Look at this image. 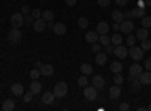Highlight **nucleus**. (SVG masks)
<instances>
[{"mask_svg":"<svg viewBox=\"0 0 151 111\" xmlns=\"http://www.w3.org/2000/svg\"><path fill=\"white\" fill-rule=\"evenodd\" d=\"M115 2H116V5L119 8H125V6H127V3H129V0H115Z\"/></svg>","mask_w":151,"mask_h":111,"instance_id":"obj_44","label":"nucleus"},{"mask_svg":"<svg viewBox=\"0 0 151 111\" xmlns=\"http://www.w3.org/2000/svg\"><path fill=\"white\" fill-rule=\"evenodd\" d=\"M119 27H121V32H122V33L130 35V33L133 32V29H134V24H133L132 20H124V21L119 24Z\"/></svg>","mask_w":151,"mask_h":111,"instance_id":"obj_8","label":"nucleus"},{"mask_svg":"<svg viewBox=\"0 0 151 111\" xmlns=\"http://www.w3.org/2000/svg\"><path fill=\"white\" fill-rule=\"evenodd\" d=\"M110 71H112V74H119L121 71H122V63L121 62H112V65H110Z\"/></svg>","mask_w":151,"mask_h":111,"instance_id":"obj_25","label":"nucleus"},{"mask_svg":"<svg viewBox=\"0 0 151 111\" xmlns=\"http://www.w3.org/2000/svg\"><path fill=\"white\" fill-rule=\"evenodd\" d=\"M142 72H144L142 65H137V63L130 65V68H129V80L132 81L133 78H139V75H141Z\"/></svg>","mask_w":151,"mask_h":111,"instance_id":"obj_3","label":"nucleus"},{"mask_svg":"<svg viewBox=\"0 0 151 111\" xmlns=\"http://www.w3.org/2000/svg\"><path fill=\"white\" fill-rule=\"evenodd\" d=\"M53 32H55V35L62 36V35L67 33V26H65L64 23H56L55 26H53Z\"/></svg>","mask_w":151,"mask_h":111,"instance_id":"obj_15","label":"nucleus"},{"mask_svg":"<svg viewBox=\"0 0 151 111\" xmlns=\"http://www.w3.org/2000/svg\"><path fill=\"white\" fill-rule=\"evenodd\" d=\"M134 2H136V0H134Z\"/></svg>","mask_w":151,"mask_h":111,"instance_id":"obj_56","label":"nucleus"},{"mask_svg":"<svg viewBox=\"0 0 151 111\" xmlns=\"http://www.w3.org/2000/svg\"><path fill=\"white\" fill-rule=\"evenodd\" d=\"M92 86L97 90H103L104 86H106V80L103 75H94L92 77Z\"/></svg>","mask_w":151,"mask_h":111,"instance_id":"obj_7","label":"nucleus"},{"mask_svg":"<svg viewBox=\"0 0 151 111\" xmlns=\"http://www.w3.org/2000/svg\"><path fill=\"white\" fill-rule=\"evenodd\" d=\"M112 29H113V30H121V27H119V23H113Z\"/></svg>","mask_w":151,"mask_h":111,"instance_id":"obj_50","label":"nucleus"},{"mask_svg":"<svg viewBox=\"0 0 151 111\" xmlns=\"http://www.w3.org/2000/svg\"><path fill=\"white\" fill-rule=\"evenodd\" d=\"M147 110H150V111H151V104H150V105L147 107Z\"/></svg>","mask_w":151,"mask_h":111,"instance_id":"obj_55","label":"nucleus"},{"mask_svg":"<svg viewBox=\"0 0 151 111\" xmlns=\"http://www.w3.org/2000/svg\"><path fill=\"white\" fill-rule=\"evenodd\" d=\"M41 65H42V63H40V62H36V63H35V66H36L38 69H40V68H41Z\"/></svg>","mask_w":151,"mask_h":111,"instance_id":"obj_53","label":"nucleus"},{"mask_svg":"<svg viewBox=\"0 0 151 111\" xmlns=\"http://www.w3.org/2000/svg\"><path fill=\"white\" fill-rule=\"evenodd\" d=\"M132 17H145V8H139L136 6L134 9H132Z\"/></svg>","mask_w":151,"mask_h":111,"instance_id":"obj_26","label":"nucleus"},{"mask_svg":"<svg viewBox=\"0 0 151 111\" xmlns=\"http://www.w3.org/2000/svg\"><path fill=\"white\" fill-rule=\"evenodd\" d=\"M41 15H42V12L40 11V9H33L32 11V17L36 20V18H41Z\"/></svg>","mask_w":151,"mask_h":111,"instance_id":"obj_41","label":"nucleus"},{"mask_svg":"<svg viewBox=\"0 0 151 111\" xmlns=\"http://www.w3.org/2000/svg\"><path fill=\"white\" fill-rule=\"evenodd\" d=\"M113 83H115V84H122L124 83V77L121 75V72L115 74V77H113Z\"/></svg>","mask_w":151,"mask_h":111,"instance_id":"obj_37","label":"nucleus"},{"mask_svg":"<svg viewBox=\"0 0 151 111\" xmlns=\"http://www.w3.org/2000/svg\"><path fill=\"white\" fill-rule=\"evenodd\" d=\"M80 72L83 74V75H92L94 68H92V65H89V63H82V65H80Z\"/></svg>","mask_w":151,"mask_h":111,"instance_id":"obj_20","label":"nucleus"},{"mask_svg":"<svg viewBox=\"0 0 151 111\" xmlns=\"http://www.w3.org/2000/svg\"><path fill=\"white\" fill-rule=\"evenodd\" d=\"M11 24H12V27L20 29L24 24V15L21 14V12H15V14H12L11 15Z\"/></svg>","mask_w":151,"mask_h":111,"instance_id":"obj_4","label":"nucleus"},{"mask_svg":"<svg viewBox=\"0 0 151 111\" xmlns=\"http://www.w3.org/2000/svg\"><path fill=\"white\" fill-rule=\"evenodd\" d=\"M11 92L14 93L15 96H21L24 93V87H23L21 84H12L11 86Z\"/></svg>","mask_w":151,"mask_h":111,"instance_id":"obj_23","label":"nucleus"},{"mask_svg":"<svg viewBox=\"0 0 151 111\" xmlns=\"http://www.w3.org/2000/svg\"><path fill=\"white\" fill-rule=\"evenodd\" d=\"M106 62H107V54L106 53H97V56H95V63L98 65V66H103V65H106Z\"/></svg>","mask_w":151,"mask_h":111,"instance_id":"obj_18","label":"nucleus"},{"mask_svg":"<svg viewBox=\"0 0 151 111\" xmlns=\"http://www.w3.org/2000/svg\"><path fill=\"white\" fill-rule=\"evenodd\" d=\"M83 96L88 101H95L97 96H98V90L94 86H86V87H83Z\"/></svg>","mask_w":151,"mask_h":111,"instance_id":"obj_2","label":"nucleus"},{"mask_svg":"<svg viewBox=\"0 0 151 111\" xmlns=\"http://www.w3.org/2000/svg\"><path fill=\"white\" fill-rule=\"evenodd\" d=\"M142 27L145 29H150L151 27V17H142Z\"/></svg>","mask_w":151,"mask_h":111,"instance_id":"obj_35","label":"nucleus"},{"mask_svg":"<svg viewBox=\"0 0 151 111\" xmlns=\"http://www.w3.org/2000/svg\"><path fill=\"white\" fill-rule=\"evenodd\" d=\"M29 89H30V92H32L33 95H40V92H41V89H42V86H41L40 81L33 80V81L30 83V86H29Z\"/></svg>","mask_w":151,"mask_h":111,"instance_id":"obj_17","label":"nucleus"},{"mask_svg":"<svg viewBox=\"0 0 151 111\" xmlns=\"http://www.w3.org/2000/svg\"><path fill=\"white\" fill-rule=\"evenodd\" d=\"M53 26H55V24H53L52 21H47V27H50V29H53Z\"/></svg>","mask_w":151,"mask_h":111,"instance_id":"obj_52","label":"nucleus"},{"mask_svg":"<svg viewBox=\"0 0 151 111\" xmlns=\"http://www.w3.org/2000/svg\"><path fill=\"white\" fill-rule=\"evenodd\" d=\"M119 110H121V111H127V110H130V105L124 102V104H121V105H119Z\"/></svg>","mask_w":151,"mask_h":111,"instance_id":"obj_46","label":"nucleus"},{"mask_svg":"<svg viewBox=\"0 0 151 111\" xmlns=\"http://www.w3.org/2000/svg\"><path fill=\"white\" fill-rule=\"evenodd\" d=\"M65 3H67L68 6H74L76 3H77V0H65Z\"/></svg>","mask_w":151,"mask_h":111,"instance_id":"obj_49","label":"nucleus"},{"mask_svg":"<svg viewBox=\"0 0 151 111\" xmlns=\"http://www.w3.org/2000/svg\"><path fill=\"white\" fill-rule=\"evenodd\" d=\"M109 30H110V27H109V24L106 21H100L97 24V33L98 35H107Z\"/></svg>","mask_w":151,"mask_h":111,"instance_id":"obj_14","label":"nucleus"},{"mask_svg":"<svg viewBox=\"0 0 151 111\" xmlns=\"http://www.w3.org/2000/svg\"><path fill=\"white\" fill-rule=\"evenodd\" d=\"M92 51H94V53H100V51H101V44L94 42V44H92Z\"/></svg>","mask_w":151,"mask_h":111,"instance_id":"obj_40","label":"nucleus"},{"mask_svg":"<svg viewBox=\"0 0 151 111\" xmlns=\"http://www.w3.org/2000/svg\"><path fill=\"white\" fill-rule=\"evenodd\" d=\"M47 27V21L42 20V18H36L35 23H33V30L35 32H44Z\"/></svg>","mask_w":151,"mask_h":111,"instance_id":"obj_11","label":"nucleus"},{"mask_svg":"<svg viewBox=\"0 0 151 111\" xmlns=\"http://www.w3.org/2000/svg\"><path fill=\"white\" fill-rule=\"evenodd\" d=\"M29 75H30V78H32V80H38V78H40V75H41V71L38 69V68H35V69H32V71H30Z\"/></svg>","mask_w":151,"mask_h":111,"instance_id":"obj_32","label":"nucleus"},{"mask_svg":"<svg viewBox=\"0 0 151 111\" xmlns=\"http://www.w3.org/2000/svg\"><path fill=\"white\" fill-rule=\"evenodd\" d=\"M134 42H136V36L129 35V38H127V45H129V47H133V45H134Z\"/></svg>","mask_w":151,"mask_h":111,"instance_id":"obj_39","label":"nucleus"},{"mask_svg":"<svg viewBox=\"0 0 151 111\" xmlns=\"http://www.w3.org/2000/svg\"><path fill=\"white\" fill-rule=\"evenodd\" d=\"M33 23H35V18L32 15H27V17H24V24H27V26H33Z\"/></svg>","mask_w":151,"mask_h":111,"instance_id":"obj_38","label":"nucleus"},{"mask_svg":"<svg viewBox=\"0 0 151 111\" xmlns=\"http://www.w3.org/2000/svg\"><path fill=\"white\" fill-rule=\"evenodd\" d=\"M144 68H145V71H151V57H148V59L145 60Z\"/></svg>","mask_w":151,"mask_h":111,"instance_id":"obj_43","label":"nucleus"},{"mask_svg":"<svg viewBox=\"0 0 151 111\" xmlns=\"http://www.w3.org/2000/svg\"><path fill=\"white\" fill-rule=\"evenodd\" d=\"M145 5L147 6H151V0H145Z\"/></svg>","mask_w":151,"mask_h":111,"instance_id":"obj_54","label":"nucleus"},{"mask_svg":"<svg viewBox=\"0 0 151 111\" xmlns=\"http://www.w3.org/2000/svg\"><path fill=\"white\" fill-rule=\"evenodd\" d=\"M110 44L113 45V47H116V45H121L122 44V36L119 35V33H115L110 38Z\"/></svg>","mask_w":151,"mask_h":111,"instance_id":"obj_27","label":"nucleus"},{"mask_svg":"<svg viewBox=\"0 0 151 111\" xmlns=\"http://www.w3.org/2000/svg\"><path fill=\"white\" fill-rule=\"evenodd\" d=\"M113 54H115L118 59H125V57L129 56V50H127V47H124V45L121 44V45H116V47H115Z\"/></svg>","mask_w":151,"mask_h":111,"instance_id":"obj_9","label":"nucleus"},{"mask_svg":"<svg viewBox=\"0 0 151 111\" xmlns=\"http://www.w3.org/2000/svg\"><path fill=\"white\" fill-rule=\"evenodd\" d=\"M77 83H79V86H80L82 89L86 87V86H88V75H82V77H79Z\"/></svg>","mask_w":151,"mask_h":111,"instance_id":"obj_33","label":"nucleus"},{"mask_svg":"<svg viewBox=\"0 0 151 111\" xmlns=\"http://www.w3.org/2000/svg\"><path fill=\"white\" fill-rule=\"evenodd\" d=\"M104 50H106V53H113V50H115V47H113L112 44H109V45H106Z\"/></svg>","mask_w":151,"mask_h":111,"instance_id":"obj_47","label":"nucleus"},{"mask_svg":"<svg viewBox=\"0 0 151 111\" xmlns=\"http://www.w3.org/2000/svg\"><path fill=\"white\" fill-rule=\"evenodd\" d=\"M137 6H139V8H145L147 5H145L144 0H137Z\"/></svg>","mask_w":151,"mask_h":111,"instance_id":"obj_51","label":"nucleus"},{"mask_svg":"<svg viewBox=\"0 0 151 111\" xmlns=\"http://www.w3.org/2000/svg\"><path fill=\"white\" fill-rule=\"evenodd\" d=\"M98 38H100V35L97 33V30H95V32H88V33L85 35V41L89 42V44L98 42Z\"/></svg>","mask_w":151,"mask_h":111,"instance_id":"obj_16","label":"nucleus"},{"mask_svg":"<svg viewBox=\"0 0 151 111\" xmlns=\"http://www.w3.org/2000/svg\"><path fill=\"white\" fill-rule=\"evenodd\" d=\"M55 99H56V96H55L53 92H45V93H42V98H41V101L45 105H52L55 102Z\"/></svg>","mask_w":151,"mask_h":111,"instance_id":"obj_12","label":"nucleus"},{"mask_svg":"<svg viewBox=\"0 0 151 111\" xmlns=\"http://www.w3.org/2000/svg\"><path fill=\"white\" fill-rule=\"evenodd\" d=\"M136 38L139 41H144V39H148V29L142 27V29H137L136 30Z\"/></svg>","mask_w":151,"mask_h":111,"instance_id":"obj_21","label":"nucleus"},{"mask_svg":"<svg viewBox=\"0 0 151 111\" xmlns=\"http://www.w3.org/2000/svg\"><path fill=\"white\" fill-rule=\"evenodd\" d=\"M53 93L56 98H64L67 93H68V84L64 83V81H60L55 86V89H53Z\"/></svg>","mask_w":151,"mask_h":111,"instance_id":"obj_1","label":"nucleus"},{"mask_svg":"<svg viewBox=\"0 0 151 111\" xmlns=\"http://www.w3.org/2000/svg\"><path fill=\"white\" fill-rule=\"evenodd\" d=\"M29 12H30V8H29V5H23V6H21V14H23V15H27Z\"/></svg>","mask_w":151,"mask_h":111,"instance_id":"obj_42","label":"nucleus"},{"mask_svg":"<svg viewBox=\"0 0 151 111\" xmlns=\"http://www.w3.org/2000/svg\"><path fill=\"white\" fill-rule=\"evenodd\" d=\"M141 48L144 51H148V50H151V41H148V39H144V41H141Z\"/></svg>","mask_w":151,"mask_h":111,"instance_id":"obj_31","label":"nucleus"},{"mask_svg":"<svg viewBox=\"0 0 151 111\" xmlns=\"http://www.w3.org/2000/svg\"><path fill=\"white\" fill-rule=\"evenodd\" d=\"M130 18H133L132 17V11H125L124 12V20H130Z\"/></svg>","mask_w":151,"mask_h":111,"instance_id":"obj_48","label":"nucleus"},{"mask_svg":"<svg viewBox=\"0 0 151 111\" xmlns=\"http://www.w3.org/2000/svg\"><path fill=\"white\" fill-rule=\"evenodd\" d=\"M139 81H141L142 84H145V86L151 84V71H145V72H142L141 75H139Z\"/></svg>","mask_w":151,"mask_h":111,"instance_id":"obj_19","label":"nucleus"},{"mask_svg":"<svg viewBox=\"0 0 151 111\" xmlns=\"http://www.w3.org/2000/svg\"><path fill=\"white\" fill-rule=\"evenodd\" d=\"M98 42L101 44L103 47H106V45H109L110 44V38L107 35H100V38H98Z\"/></svg>","mask_w":151,"mask_h":111,"instance_id":"obj_29","label":"nucleus"},{"mask_svg":"<svg viewBox=\"0 0 151 111\" xmlns=\"http://www.w3.org/2000/svg\"><path fill=\"white\" fill-rule=\"evenodd\" d=\"M77 23H79V27L80 29H88V26H89V21H88L86 17H80Z\"/></svg>","mask_w":151,"mask_h":111,"instance_id":"obj_30","label":"nucleus"},{"mask_svg":"<svg viewBox=\"0 0 151 111\" xmlns=\"http://www.w3.org/2000/svg\"><path fill=\"white\" fill-rule=\"evenodd\" d=\"M112 20L115 21V23H119L121 24L124 21V14H122L121 11H118V9L116 11H112Z\"/></svg>","mask_w":151,"mask_h":111,"instance_id":"obj_22","label":"nucleus"},{"mask_svg":"<svg viewBox=\"0 0 151 111\" xmlns=\"http://www.w3.org/2000/svg\"><path fill=\"white\" fill-rule=\"evenodd\" d=\"M32 98H33V93L29 90L27 93H23V101L26 102V104H29L30 101H32Z\"/></svg>","mask_w":151,"mask_h":111,"instance_id":"obj_36","label":"nucleus"},{"mask_svg":"<svg viewBox=\"0 0 151 111\" xmlns=\"http://www.w3.org/2000/svg\"><path fill=\"white\" fill-rule=\"evenodd\" d=\"M119 96H121V87H119V84H113L112 87L109 89V98H110V99H118Z\"/></svg>","mask_w":151,"mask_h":111,"instance_id":"obj_10","label":"nucleus"},{"mask_svg":"<svg viewBox=\"0 0 151 111\" xmlns=\"http://www.w3.org/2000/svg\"><path fill=\"white\" fill-rule=\"evenodd\" d=\"M41 18H42V20H45V21H53V18H55L53 11H50V9L44 11V12H42V15H41Z\"/></svg>","mask_w":151,"mask_h":111,"instance_id":"obj_28","label":"nucleus"},{"mask_svg":"<svg viewBox=\"0 0 151 111\" xmlns=\"http://www.w3.org/2000/svg\"><path fill=\"white\" fill-rule=\"evenodd\" d=\"M129 56H130L134 62H137V60H141V59L144 57V50H142L141 47L133 45V47H130V50H129Z\"/></svg>","mask_w":151,"mask_h":111,"instance_id":"obj_6","label":"nucleus"},{"mask_svg":"<svg viewBox=\"0 0 151 111\" xmlns=\"http://www.w3.org/2000/svg\"><path fill=\"white\" fill-rule=\"evenodd\" d=\"M97 3H98L100 6L104 8V6H109V5H110V0H97Z\"/></svg>","mask_w":151,"mask_h":111,"instance_id":"obj_45","label":"nucleus"},{"mask_svg":"<svg viewBox=\"0 0 151 111\" xmlns=\"http://www.w3.org/2000/svg\"><path fill=\"white\" fill-rule=\"evenodd\" d=\"M132 86H133V90H141V86H142V83L139 81V78H133L132 80Z\"/></svg>","mask_w":151,"mask_h":111,"instance_id":"obj_34","label":"nucleus"},{"mask_svg":"<svg viewBox=\"0 0 151 111\" xmlns=\"http://www.w3.org/2000/svg\"><path fill=\"white\" fill-rule=\"evenodd\" d=\"M21 38H23L21 32H20L18 29H15V27H12V30L8 33V41H9V44H18V42L21 41Z\"/></svg>","mask_w":151,"mask_h":111,"instance_id":"obj_5","label":"nucleus"},{"mask_svg":"<svg viewBox=\"0 0 151 111\" xmlns=\"http://www.w3.org/2000/svg\"><path fill=\"white\" fill-rule=\"evenodd\" d=\"M40 71H41V75L42 77H52L53 74H55V68L52 65H41Z\"/></svg>","mask_w":151,"mask_h":111,"instance_id":"obj_13","label":"nucleus"},{"mask_svg":"<svg viewBox=\"0 0 151 111\" xmlns=\"http://www.w3.org/2000/svg\"><path fill=\"white\" fill-rule=\"evenodd\" d=\"M14 108H15V102L12 101V99L3 101V104H2V110H3V111H12Z\"/></svg>","mask_w":151,"mask_h":111,"instance_id":"obj_24","label":"nucleus"}]
</instances>
